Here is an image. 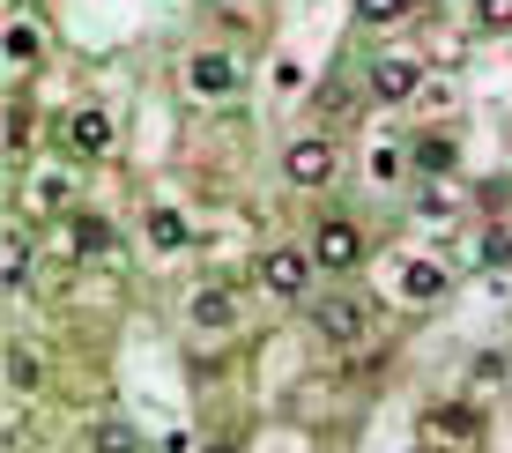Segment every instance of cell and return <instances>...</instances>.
Listing matches in <instances>:
<instances>
[{"mask_svg": "<svg viewBox=\"0 0 512 453\" xmlns=\"http://www.w3.org/2000/svg\"><path fill=\"white\" fill-rule=\"evenodd\" d=\"M312 260H320V268H334V275H349V268L364 260V231H357V223H342V216L312 223Z\"/></svg>", "mask_w": 512, "mask_h": 453, "instance_id": "obj_1", "label": "cell"}, {"mask_svg": "<svg viewBox=\"0 0 512 453\" xmlns=\"http://www.w3.org/2000/svg\"><path fill=\"white\" fill-rule=\"evenodd\" d=\"M186 82H193V97H238L245 90V67H238V52H193Z\"/></svg>", "mask_w": 512, "mask_h": 453, "instance_id": "obj_2", "label": "cell"}, {"mask_svg": "<svg viewBox=\"0 0 512 453\" xmlns=\"http://www.w3.org/2000/svg\"><path fill=\"white\" fill-rule=\"evenodd\" d=\"M312 268H320L312 253H290V246H275L268 260H260V290H275V298H305V290H312Z\"/></svg>", "mask_w": 512, "mask_h": 453, "instance_id": "obj_3", "label": "cell"}, {"mask_svg": "<svg viewBox=\"0 0 512 453\" xmlns=\"http://www.w3.org/2000/svg\"><path fill=\"white\" fill-rule=\"evenodd\" d=\"M282 179H290L297 194H320V186L334 179V149L327 142H290L282 149Z\"/></svg>", "mask_w": 512, "mask_h": 453, "instance_id": "obj_4", "label": "cell"}, {"mask_svg": "<svg viewBox=\"0 0 512 453\" xmlns=\"http://www.w3.org/2000/svg\"><path fill=\"white\" fill-rule=\"evenodd\" d=\"M423 90V67L409 60V52H386V60H372V97L379 104H409Z\"/></svg>", "mask_w": 512, "mask_h": 453, "instance_id": "obj_5", "label": "cell"}, {"mask_svg": "<svg viewBox=\"0 0 512 453\" xmlns=\"http://www.w3.org/2000/svg\"><path fill=\"white\" fill-rule=\"evenodd\" d=\"M394 290H401V305H438L446 298V268H438V260H401Z\"/></svg>", "mask_w": 512, "mask_h": 453, "instance_id": "obj_6", "label": "cell"}, {"mask_svg": "<svg viewBox=\"0 0 512 453\" xmlns=\"http://www.w3.org/2000/svg\"><path fill=\"white\" fill-rule=\"evenodd\" d=\"M112 112H97V104H82L75 119H67V142H75V156H112Z\"/></svg>", "mask_w": 512, "mask_h": 453, "instance_id": "obj_7", "label": "cell"}, {"mask_svg": "<svg viewBox=\"0 0 512 453\" xmlns=\"http://www.w3.org/2000/svg\"><path fill=\"white\" fill-rule=\"evenodd\" d=\"M193 327H208V335H223V327H238V298L231 290H193Z\"/></svg>", "mask_w": 512, "mask_h": 453, "instance_id": "obj_8", "label": "cell"}, {"mask_svg": "<svg viewBox=\"0 0 512 453\" xmlns=\"http://www.w3.org/2000/svg\"><path fill=\"white\" fill-rule=\"evenodd\" d=\"M75 253H82V260H112V253H119V231H112L104 216H75Z\"/></svg>", "mask_w": 512, "mask_h": 453, "instance_id": "obj_9", "label": "cell"}, {"mask_svg": "<svg viewBox=\"0 0 512 453\" xmlns=\"http://www.w3.org/2000/svg\"><path fill=\"white\" fill-rule=\"evenodd\" d=\"M409 164H416V171H431V179H446V171L461 164V156H453L446 134H416V142H409Z\"/></svg>", "mask_w": 512, "mask_h": 453, "instance_id": "obj_10", "label": "cell"}, {"mask_svg": "<svg viewBox=\"0 0 512 453\" xmlns=\"http://www.w3.org/2000/svg\"><path fill=\"white\" fill-rule=\"evenodd\" d=\"M320 327H327L334 342H357V335H364V305H357V298H327V305H320Z\"/></svg>", "mask_w": 512, "mask_h": 453, "instance_id": "obj_11", "label": "cell"}, {"mask_svg": "<svg viewBox=\"0 0 512 453\" xmlns=\"http://www.w3.org/2000/svg\"><path fill=\"white\" fill-rule=\"evenodd\" d=\"M149 238H156L164 253H179V246H186V216H179V208H156V216H149Z\"/></svg>", "mask_w": 512, "mask_h": 453, "instance_id": "obj_12", "label": "cell"}, {"mask_svg": "<svg viewBox=\"0 0 512 453\" xmlns=\"http://www.w3.org/2000/svg\"><path fill=\"white\" fill-rule=\"evenodd\" d=\"M409 8H416V0H357V23L364 30H386V23H401Z\"/></svg>", "mask_w": 512, "mask_h": 453, "instance_id": "obj_13", "label": "cell"}, {"mask_svg": "<svg viewBox=\"0 0 512 453\" xmlns=\"http://www.w3.org/2000/svg\"><path fill=\"white\" fill-rule=\"evenodd\" d=\"M8 60H15V67H30V60H38V30H30L23 15L8 23Z\"/></svg>", "mask_w": 512, "mask_h": 453, "instance_id": "obj_14", "label": "cell"}, {"mask_svg": "<svg viewBox=\"0 0 512 453\" xmlns=\"http://www.w3.org/2000/svg\"><path fill=\"white\" fill-rule=\"evenodd\" d=\"M0 268H8V290H23V275H30V246H23V238H8V253H0Z\"/></svg>", "mask_w": 512, "mask_h": 453, "instance_id": "obj_15", "label": "cell"}, {"mask_svg": "<svg viewBox=\"0 0 512 453\" xmlns=\"http://www.w3.org/2000/svg\"><path fill=\"white\" fill-rule=\"evenodd\" d=\"M475 23L483 30H512V0H475Z\"/></svg>", "mask_w": 512, "mask_h": 453, "instance_id": "obj_16", "label": "cell"}, {"mask_svg": "<svg viewBox=\"0 0 512 453\" xmlns=\"http://www.w3.org/2000/svg\"><path fill=\"white\" fill-rule=\"evenodd\" d=\"M97 453H134V431L127 424H97Z\"/></svg>", "mask_w": 512, "mask_h": 453, "instance_id": "obj_17", "label": "cell"}]
</instances>
